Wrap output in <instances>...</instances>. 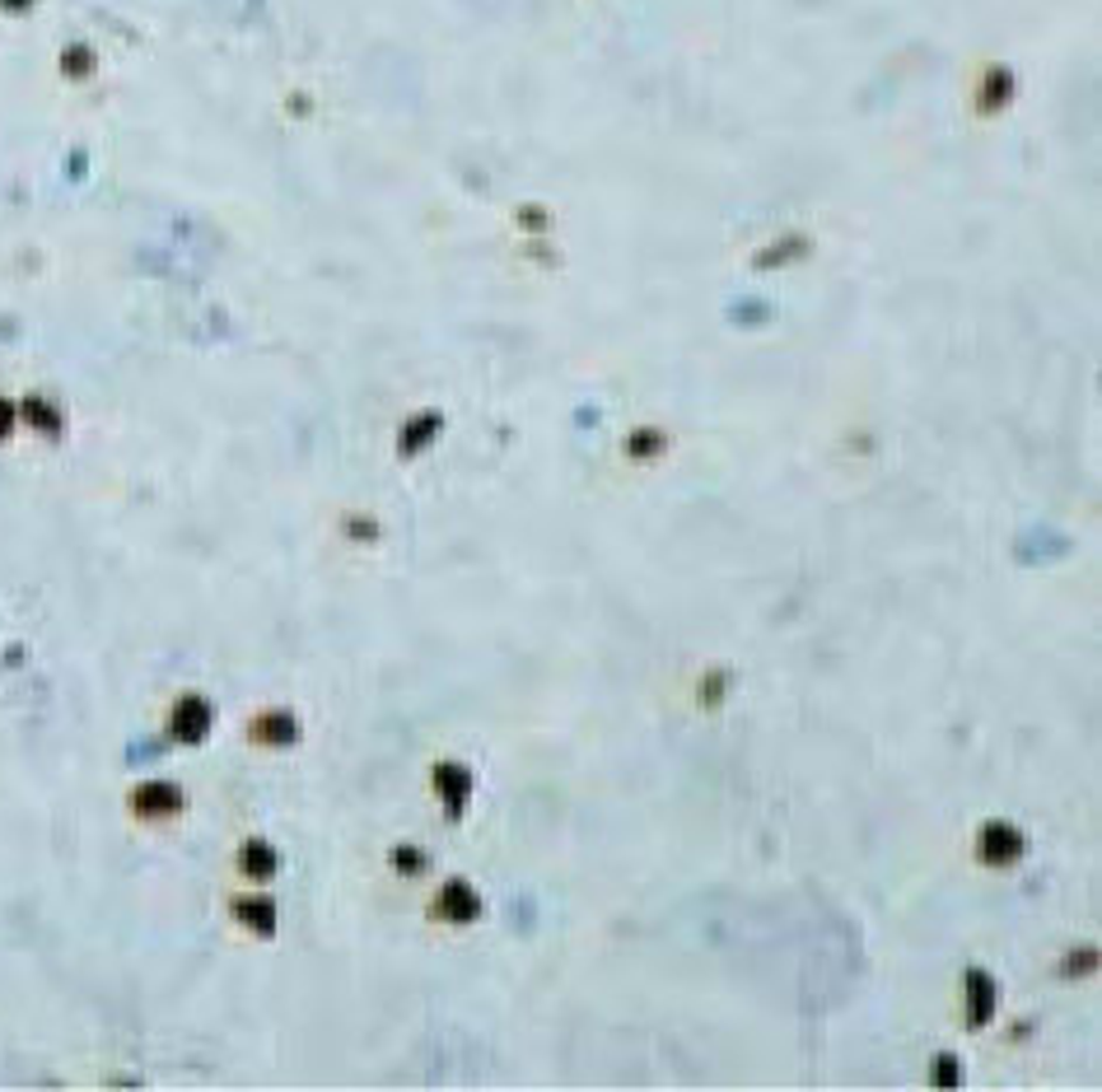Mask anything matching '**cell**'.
<instances>
[{
  "mask_svg": "<svg viewBox=\"0 0 1102 1092\" xmlns=\"http://www.w3.org/2000/svg\"><path fill=\"white\" fill-rule=\"evenodd\" d=\"M977 854H981V863L1004 869V863H1014L1023 854V831L1009 827V821H986L977 836Z\"/></svg>",
  "mask_w": 1102,
  "mask_h": 1092,
  "instance_id": "1",
  "label": "cell"
},
{
  "mask_svg": "<svg viewBox=\"0 0 1102 1092\" xmlns=\"http://www.w3.org/2000/svg\"><path fill=\"white\" fill-rule=\"evenodd\" d=\"M173 738L182 742H201L211 733V706L201 696H182L178 706H173Z\"/></svg>",
  "mask_w": 1102,
  "mask_h": 1092,
  "instance_id": "2",
  "label": "cell"
},
{
  "mask_svg": "<svg viewBox=\"0 0 1102 1092\" xmlns=\"http://www.w3.org/2000/svg\"><path fill=\"white\" fill-rule=\"evenodd\" d=\"M435 915H439V920H477V915H481V896L472 892L463 878H453V882H445V892L435 896Z\"/></svg>",
  "mask_w": 1102,
  "mask_h": 1092,
  "instance_id": "3",
  "label": "cell"
},
{
  "mask_svg": "<svg viewBox=\"0 0 1102 1092\" xmlns=\"http://www.w3.org/2000/svg\"><path fill=\"white\" fill-rule=\"evenodd\" d=\"M132 803H136L140 817H164V813H178V808H182V794H178V785L150 780V785H140L132 794Z\"/></svg>",
  "mask_w": 1102,
  "mask_h": 1092,
  "instance_id": "4",
  "label": "cell"
},
{
  "mask_svg": "<svg viewBox=\"0 0 1102 1092\" xmlns=\"http://www.w3.org/2000/svg\"><path fill=\"white\" fill-rule=\"evenodd\" d=\"M990 1013H996V980H990L986 971L971 967V971H967V1022H971V1027H986Z\"/></svg>",
  "mask_w": 1102,
  "mask_h": 1092,
  "instance_id": "5",
  "label": "cell"
},
{
  "mask_svg": "<svg viewBox=\"0 0 1102 1092\" xmlns=\"http://www.w3.org/2000/svg\"><path fill=\"white\" fill-rule=\"evenodd\" d=\"M435 789H439V794H445V808H449V817H458L463 808H468L472 780H468V771H463V766L445 761V766H439V771H435Z\"/></svg>",
  "mask_w": 1102,
  "mask_h": 1092,
  "instance_id": "6",
  "label": "cell"
},
{
  "mask_svg": "<svg viewBox=\"0 0 1102 1092\" xmlns=\"http://www.w3.org/2000/svg\"><path fill=\"white\" fill-rule=\"evenodd\" d=\"M239 869L248 873V878L267 882V878L276 873V850H272V846H262V840H248L243 854H239Z\"/></svg>",
  "mask_w": 1102,
  "mask_h": 1092,
  "instance_id": "7",
  "label": "cell"
},
{
  "mask_svg": "<svg viewBox=\"0 0 1102 1092\" xmlns=\"http://www.w3.org/2000/svg\"><path fill=\"white\" fill-rule=\"evenodd\" d=\"M253 738L257 742H295L299 729H295V719H290V715H262L253 723Z\"/></svg>",
  "mask_w": 1102,
  "mask_h": 1092,
  "instance_id": "8",
  "label": "cell"
},
{
  "mask_svg": "<svg viewBox=\"0 0 1102 1092\" xmlns=\"http://www.w3.org/2000/svg\"><path fill=\"white\" fill-rule=\"evenodd\" d=\"M234 911H239V920L253 925L257 934H272L276 929V906L272 901H234Z\"/></svg>",
  "mask_w": 1102,
  "mask_h": 1092,
  "instance_id": "9",
  "label": "cell"
},
{
  "mask_svg": "<svg viewBox=\"0 0 1102 1092\" xmlns=\"http://www.w3.org/2000/svg\"><path fill=\"white\" fill-rule=\"evenodd\" d=\"M439 430V416H412L407 420V435H402V458H412L420 444H430Z\"/></svg>",
  "mask_w": 1102,
  "mask_h": 1092,
  "instance_id": "10",
  "label": "cell"
},
{
  "mask_svg": "<svg viewBox=\"0 0 1102 1092\" xmlns=\"http://www.w3.org/2000/svg\"><path fill=\"white\" fill-rule=\"evenodd\" d=\"M934 1065H939V1069H934V1084H939V1088H944V1084H958V1059H953V1055H939Z\"/></svg>",
  "mask_w": 1102,
  "mask_h": 1092,
  "instance_id": "11",
  "label": "cell"
},
{
  "mask_svg": "<svg viewBox=\"0 0 1102 1092\" xmlns=\"http://www.w3.org/2000/svg\"><path fill=\"white\" fill-rule=\"evenodd\" d=\"M15 430V411H9V402H0V435H9Z\"/></svg>",
  "mask_w": 1102,
  "mask_h": 1092,
  "instance_id": "12",
  "label": "cell"
}]
</instances>
